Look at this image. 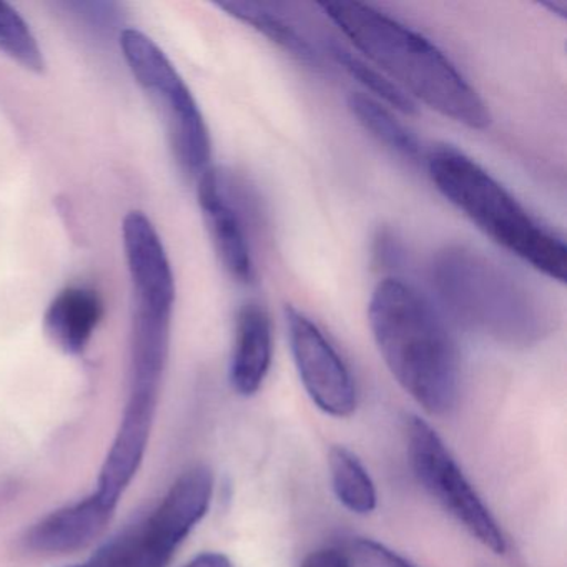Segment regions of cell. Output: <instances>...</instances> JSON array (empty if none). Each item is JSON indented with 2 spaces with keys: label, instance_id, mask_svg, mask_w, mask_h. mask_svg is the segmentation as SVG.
I'll use <instances>...</instances> for the list:
<instances>
[{
  "label": "cell",
  "instance_id": "17",
  "mask_svg": "<svg viewBox=\"0 0 567 567\" xmlns=\"http://www.w3.org/2000/svg\"><path fill=\"white\" fill-rule=\"evenodd\" d=\"M328 466L334 494L348 511L367 516L377 509V486L357 454L348 447L333 446L328 456Z\"/></svg>",
  "mask_w": 567,
  "mask_h": 567
},
{
  "label": "cell",
  "instance_id": "15",
  "mask_svg": "<svg viewBox=\"0 0 567 567\" xmlns=\"http://www.w3.org/2000/svg\"><path fill=\"white\" fill-rule=\"evenodd\" d=\"M221 11L244 24L250 25L255 31L274 42L275 45L297 59L300 64L310 69L323 68V58L320 51L305 38L284 16L275 11V6L260 4V2H220L217 4Z\"/></svg>",
  "mask_w": 567,
  "mask_h": 567
},
{
  "label": "cell",
  "instance_id": "24",
  "mask_svg": "<svg viewBox=\"0 0 567 567\" xmlns=\"http://www.w3.org/2000/svg\"><path fill=\"white\" fill-rule=\"evenodd\" d=\"M544 8L549 9L550 12L559 16V18H566V4L564 2H546Z\"/></svg>",
  "mask_w": 567,
  "mask_h": 567
},
{
  "label": "cell",
  "instance_id": "22",
  "mask_svg": "<svg viewBox=\"0 0 567 567\" xmlns=\"http://www.w3.org/2000/svg\"><path fill=\"white\" fill-rule=\"evenodd\" d=\"M374 257L378 258V264L384 268H396L401 265L403 251L400 245L394 241L390 234H381L377 238V248H374Z\"/></svg>",
  "mask_w": 567,
  "mask_h": 567
},
{
  "label": "cell",
  "instance_id": "21",
  "mask_svg": "<svg viewBox=\"0 0 567 567\" xmlns=\"http://www.w3.org/2000/svg\"><path fill=\"white\" fill-rule=\"evenodd\" d=\"M301 567H354V563L350 554L330 546L308 554Z\"/></svg>",
  "mask_w": 567,
  "mask_h": 567
},
{
  "label": "cell",
  "instance_id": "8",
  "mask_svg": "<svg viewBox=\"0 0 567 567\" xmlns=\"http://www.w3.org/2000/svg\"><path fill=\"white\" fill-rule=\"evenodd\" d=\"M288 341L298 377L318 410L348 417L358 404L351 371L321 328L295 307L285 308Z\"/></svg>",
  "mask_w": 567,
  "mask_h": 567
},
{
  "label": "cell",
  "instance_id": "2",
  "mask_svg": "<svg viewBox=\"0 0 567 567\" xmlns=\"http://www.w3.org/2000/svg\"><path fill=\"white\" fill-rule=\"evenodd\" d=\"M368 318L398 384L426 413H450L460 396V358L433 305L406 281L388 277L371 295Z\"/></svg>",
  "mask_w": 567,
  "mask_h": 567
},
{
  "label": "cell",
  "instance_id": "1",
  "mask_svg": "<svg viewBox=\"0 0 567 567\" xmlns=\"http://www.w3.org/2000/svg\"><path fill=\"white\" fill-rule=\"evenodd\" d=\"M318 8L414 104L423 102L473 131L489 127V111L476 89L420 32L358 2H323Z\"/></svg>",
  "mask_w": 567,
  "mask_h": 567
},
{
  "label": "cell",
  "instance_id": "7",
  "mask_svg": "<svg viewBox=\"0 0 567 567\" xmlns=\"http://www.w3.org/2000/svg\"><path fill=\"white\" fill-rule=\"evenodd\" d=\"M406 441L411 466L424 489L477 543L494 554L506 553V539L499 524L431 424L423 417L410 416Z\"/></svg>",
  "mask_w": 567,
  "mask_h": 567
},
{
  "label": "cell",
  "instance_id": "18",
  "mask_svg": "<svg viewBox=\"0 0 567 567\" xmlns=\"http://www.w3.org/2000/svg\"><path fill=\"white\" fill-rule=\"evenodd\" d=\"M328 51H330L334 62L347 71L348 75H351L361 87L373 94L374 101L381 102L383 105L386 104L388 107H393L394 111L401 112V114H416V104L398 85H394L383 72L378 71L373 65L367 64L363 59L358 58L338 42H330Z\"/></svg>",
  "mask_w": 567,
  "mask_h": 567
},
{
  "label": "cell",
  "instance_id": "11",
  "mask_svg": "<svg viewBox=\"0 0 567 567\" xmlns=\"http://www.w3.org/2000/svg\"><path fill=\"white\" fill-rule=\"evenodd\" d=\"M117 507L89 494L78 503L52 511L29 527L24 536L28 549L39 554H68L84 549L107 529Z\"/></svg>",
  "mask_w": 567,
  "mask_h": 567
},
{
  "label": "cell",
  "instance_id": "9",
  "mask_svg": "<svg viewBox=\"0 0 567 567\" xmlns=\"http://www.w3.org/2000/svg\"><path fill=\"white\" fill-rule=\"evenodd\" d=\"M197 182L198 205L220 264L238 284H254L257 270L248 240L247 212L234 181L210 167Z\"/></svg>",
  "mask_w": 567,
  "mask_h": 567
},
{
  "label": "cell",
  "instance_id": "12",
  "mask_svg": "<svg viewBox=\"0 0 567 567\" xmlns=\"http://www.w3.org/2000/svg\"><path fill=\"white\" fill-rule=\"evenodd\" d=\"M157 404L128 400L117 434L109 447L107 456L97 477L95 494L117 507L122 494L137 476L154 426Z\"/></svg>",
  "mask_w": 567,
  "mask_h": 567
},
{
  "label": "cell",
  "instance_id": "6",
  "mask_svg": "<svg viewBox=\"0 0 567 567\" xmlns=\"http://www.w3.org/2000/svg\"><path fill=\"white\" fill-rule=\"evenodd\" d=\"M121 49L141 87L164 111L178 164L185 174L200 177L210 168L212 141L190 89L165 52L141 31L125 29L121 34Z\"/></svg>",
  "mask_w": 567,
  "mask_h": 567
},
{
  "label": "cell",
  "instance_id": "3",
  "mask_svg": "<svg viewBox=\"0 0 567 567\" xmlns=\"http://www.w3.org/2000/svg\"><path fill=\"white\" fill-rule=\"evenodd\" d=\"M431 284L447 313L503 343H536L549 315L536 293L503 265L470 247H446L431 264Z\"/></svg>",
  "mask_w": 567,
  "mask_h": 567
},
{
  "label": "cell",
  "instance_id": "13",
  "mask_svg": "<svg viewBox=\"0 0 567 567\" xmlns=\"http://www.w3.org/2000/svg\"><path fill=\"white\" fill-rule=\"evenodd\" d=\"M274 358V330L265 308L247 303L240 308L235 327L230 360L231 388L240 396H254L264 386Z\"/></svg>",
  "mask_w": 567,
  "mask_h": 567
},
{
  "label": "cell",
  "instance_id": "16",
  "mask_svg": "<svg viewBox=\"0 0 567 567\" xmlns=\"http://www.w3.org/2000/svg\"><path fill=\"white\" fill-rule=\"evenodd\" d=\"M348 109L371 137L394 154L411 162L423 158V144L420 138L386 105L374 101L371 95L353 92L348 95Z\"/></svg>",
  "mask_w": 567,
  "mask_h": 567
},
{
  "label": "cell",
  "instance_id": "5",
  "mask_svg": "<svg viewBox=\"0 0 567 567\" xmlns=\"http://www.w3.org/2000/svg\"><path fill=\"white\" fill-rule=\"evenodd\" d=\"M214 489V474L207 466L190 467L147 516L102 544L89 563L94 567H167L175 550L207 516Z\"/></svg>",
  "mask_w": 567,
  "mask_h": 567
},
{
  "label": "cell",
  "instance_id": "19",
  "mask_svg": "<svg viewBox=\"0 0 567 567\" xmlns=\"http://www.w3.org/2000/svg\"><path fill=\"white\" fill-rule=\"evenodd\" d=\"M0 52L35 74H44L45 61L28 22L11 4L0 0Z\"/></svg>",
  "mask_w": 567,
  "mask_h": 567
},
{
  "label": "cell",
  "instance_id": "10",
  "mask_svg": "<svg viewBox=\"0 0 567 567\" xmlns=\"http://www.w3.org/2000/svg\"><path fill=\"white\" fill-rule=\"evenodd\" d=\"M128 274L134 285L135 308L171 315L175 303V277L154 224L142 212H131L122 225Z\"/></svg>",
  "mask_w": 567,
  "mask_h": 567
},
{
  "label": "cell",
  "instance_id": "4",
  "mask_svg": "<svg viewBox=\"0 0 567 567\" xmlns=\"http://www.w3.org/2000/svg\"><path fill=\"white\" fill-rule=\"evenodd\" d=\"M436 190L494 244L564 284L567 248L563 238L536 220L489 172L453 147H436L426 158Z\"/></svg>",
  "mask_w": 567,
  "mask_h": 567
},
{
  "label": "cell",
  "instance_id": "25",
  "mask_svg": "<svg viewBox=\"0 0 567 567\" xmlns=\"http://www.w3.org/2000/svg\"><path fill=\"white\" fill-rule=\"evenodd\" d=\"M68 567H92V564L89 563H85V564H74V566H68Z\"/></svg>",
  "mask_w": 567,
  "mask_h": 567
},
{
  "label": "cell",
  "instance_id": "23",
  "mask_svg": "<svg viewBox=\"0 0 567 567\" xmlns=\"http://www.w3.org/2000/svg\"><path fill=\"white\" fill-rule=\"evenodd\" d=\"M182 567H235V564L221 553H202Z\"/></svg>",
  "mask_w": 567,
  "mask_h": 567
},
{
  "label": "cell",
  "instance_id": "14",
  "mask_svg": "<svg viewBox=\"0 0 567 567\" xmlns=\"http://www.w3.org/2000/svg\"><path fill=\"white\" fill-rule=\"evenodd\" d=\"M102 318L104 301L97 291L69 287L51 301L45 311V334L65 354H81L91 343Z\"/></svg>",
  "mask_w": 567,
  "mask_h": 567
},
{
  "label": "cell",
  "instance_id": "20",
  "mask_svg": "<svg viewBox=\"0 0 567 567\" xmlns=\"http://www.w3.org/2000/svg\"><path fill=\"white\" fill-rule=\"evenodd\" d=\"M353 559L358 567H414L390 547L368 537L353 540Z\"/></svg>",
  "mask_w": 567,
  "mask_h": 567
}]
</instances>
